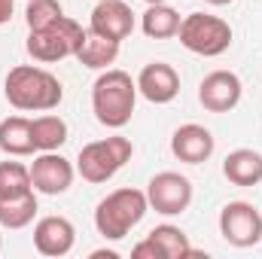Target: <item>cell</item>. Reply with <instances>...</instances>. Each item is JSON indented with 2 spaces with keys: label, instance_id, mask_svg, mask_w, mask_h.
Segmentation results:
<instances>
[{
  "label": "cell",
  "instance_id": "cell-25",
  "mask_svg": "<svg viewBox=\"0 0 262 259\" xmlns=\"http://www.w3.org/2000/svg\"><path fill=\"white\" fill-rule=\"evenodd\" d=\"M12 9H15V0H0V25L12 18Z\"/></svg>",
  "mask_w": 262,
  "mask_h": 259
},
{
  "label": "cell",
  "instance_id": "cell-20",
  "mask_svg": "<svg viewBox=\"0 0 262 259\" xmlns=\"http://www.w3.org/2000/svg\"><path fill=\"white\" fill-rule=\"evenodd\" d=\"M37 210V189L18 198H0V229H25L34 223Z\"/></svg>",
  "mask_w": 262,
  "mask_h": 259
},
{
  "label": "cell",
  "instance_id": "cell-24",
  "mask_svg": "<svg viewBox=\"0 0 262 259\" xmlns=\"http://www.w3.org/2000/svg\"><path fill=\"white\" fill-rule=\"evenodd\" d=\"M131 259H162V256H159L156 244H152L149 238H143L140 244H134V247H131Z\"/></svg>",
  "mask_w": 262,
  "mask_h": 259
},
{
  "label": "cell",
  "instance_id": "cell-14",
  "mask_svg": "<svg viewBox=\"0 0 262 259\" xmlns=\"http://www.w3.org/2000/svg\"><path fill=\"white\" fill-rule=\"evenodd\" d=\"M213 149H216L213 134L204 128V125H198V122H186V125H180V128L171 134V153L180 162H186V165L207 162L213 156Z\"/></svg>",
  "mask_w": 262,
  "mask_h": 259
},
{
  "label": "cell",
  "instance_id": "cell-11",
  "mask_svg": "<svg viewBox=\"0 0 262 259\" xmlns=\"http://www.w3.org/2000/svg\"><path fill=\"white\" fill-rule=\"evenodd\" d=\"M137 95H143L149 104H171L180 95V73L165 61H149L137 73Z\"/></svg>",
  "mask_w": 262,
  "mask_h": 259
},
{
  "label": "cell",
  "instance_id": "cell-6",
  "mask_svg": "<svg viewBox=\"0 0 262 259\" xmlns=\"http://www.w3.org/2000/svg\"><path fill=\"white\" fill-rule=\"evenodd\" d=\"M180 43L192 52V55H204V58H216L232 46V28L226 18L210 15V12H189L180 21L177 31Z\"/></svg>",
  "mask_w": 262,
  "mask_h": 259
},
{
  "label": "cell",
  "instance_id": "cell-4",
  "mask_svg": "<svg viewBox=\"0 0 262 259\" xmlns=\"http://www.w3.org/2000/svg\"><path fill=\"white\" fill-rule=\"evenodd\" d=\"M131 156H134L131 140L122 134H113V137L85 143L76 156V171L85 183H107L125 168V162H131Z\"/></svg>",
  "mask_w": 262,
  "mask_h": 259
},
{
  "label": "cell",
  "instance_id": "cell-2",
  "mask_svg": "<svg viewBox=\"0 0 262 259\" xmlns=\"http://www.w3.org/2000/svg\"><path fill=\"white\" fill-rule=\"evenodd\" d=\"M137 104V82L131 79L125 70L107 67L95 85H92V110L95 119L104 128H125L134 116Z\"/></svg>",
  "mask_w": 262,
  "mask_h": 259
},
{
  "label": "cell",
  "instance_id": "cell-21",
  "mask_svg": "<svg viewBox=\"0 0 262 259\" xmlns=\"http://www.w3.org/2000/svg\"><path fill=\"white\" fill-rule=\"evenodd\" d=\"M31 131H34L37 153H52V149H61L67 143V122L61 116H55V113L31 119Z\"/></svg>",
  "mask_w": 262,
  "mask_h": 259
},
{
  "label": "cell",
  "instance_id": "cell-18",
  "mask_svg": "<svg viewBox=\"0 0 262 259\" xmlns=\"http://www.w3.org/2000/svg\"><path fill=\"white\" fill-rule=\"evenodd\" d=\"M180 12L168 3H149V9L140 15V31L149 37V40H168V37H177L180 31Z\"/></svg>",
  "mask_w": 262,
  "mask_h": 259
},
{
  "label": "cell",
  "instance_id": "cell-16",
  "mask_svg": "<svg viewBox=\"0 0 262 259\" xmlns=\"http://www.w3.org/2000/svg\"><path fill=\"white\" fill-rule=\"evenodd\" d=\"M119 58V40L101 37L95 31H85L79 49H76V61L89 70H107L110 64H116Z\"/></svg>",
  "mask_w": 262,
  "mask_h": 259
},
{
  "label": "cell",
  "instance_id": "cell-23",
  "mask_svg": "<svg viewBox=\"0 0 262 259\" xmlns=\"http://www.w3.org/2000/svg\"><path fill=\"white\" fill-rule=\"evenodd\" d=\"M61 15H64V9L58 0H28V9H25V21L31 31H40Z\"/></svg>",
  "mask_w": 262,
  "mask_h": 259
},
{
  "label": "cell",
  "instance_id": "cell-29",
  "mask_svg": "<svg viewBox=\"0 0 262 259\" xmlns=\"http://www.w3.org/2000/svg\"><path fill=\"white\" fill-rule=\"evenodd\" d=\"M0 250H3V235H0Z\"/></svg>",
  "mask_w": 262,
  "mask_h": 259
},
{
  "label": "cell",
  "instance_id": "cell-5",
  "mask_svg": "<svg viewBox=\"0 0 262 259\" xmlns=\"http://www.w3.org/2000/svg\"><path fill=\"white\" fill-rule=\"evenodd\" d=\"M82 37H85L82 25L73 21L70 15H61V18H55L52 25H46V28H40V31H31L25 49H28V55H31L34 61L52 64V61H64L70 55L76 58V49H79Z\"/></svg>",
  "mask_w": 262,
  "mask_h": 259
},
{
  "label": "cell",
  "instance_id": "cell-1",
  "mask_svg": "<svg viewBox=\"0 0 262 259\" xmlns=\"http://www.w3.org/2000/svg\"><path fill=\"white\" fill-rule=\"evenodd\" d=\"M3 95L15 110L25 113H49L61 104L64 89L58 82L55 73H49L46 67L34 64H18L6 73L3 82Z\"/></svg>",
  "mask_w": 262,
  "mask_h": 259
},
{
  "label": "cell",
  "instance_id": "cell-9",
  "mask_svg": "<svg viewBox=\"0 0 262 259\" xmlns=\"http://www.w3.org/2000/svg\"><path fill=\"white\" fill-rule=\"evenodd\" d=\"M241 95H244L241 76L232 73V70H213L198 85V101L210 113H229V110H235L241 104Z\"/></svg>",
  "mask_w": 262,
  "mask_h": 259
},
{
  "label": "cell",
  "instance_id": "cell-26",
  "mask_svg": "<svg viewBox=\"0 0 262 259\" xmlns=\"http://www.w3.org/2000/svg\"><path fill=\"white\" fill-rule=\"evenodd\" d=\"M104 256H107V259H116L119 253H116V250H92V259H104Z\"/></svg>",
  "mask_w": 262,
  "mask_h": 259
},
{
  "label": "cell",
  "instance_id": "cell-12",
  "mask_svg": "<svg viewBox=\"0 0 262 259\" xmlns=\"http://www.w3.org/2000/svg\"><path fill=\"white\" fill-rule=\"evenodd\" d=\"M89 31L122 43L134 31V12H131V6L125 0H98V6L92 9Z\"/></svg>",
  "mask_w": 262,
  "mask_h": 259
},
{
  "label": "cell",
  "instance_id": "cell-19",
  "mask_svg": "<svg viewBox=\"0 0 262 259\" xmlns=\"http://www.w3.org/2000/svg\"><path fill=\"white\" fill-rule=\"evenodd\" d=\"M152 244H156V250H159V256L162 259H186V256H198V250L189 244V238H186V232L180 229V226H171V223H162V226H156L149 235H146Z\"/></svg>",
  "mask_w": 262,
  "mask_h": 259
},
{
  "label": "cell",
  "instance_id": "cell-3",
  "mask_svg": "<svg viewBox=\"0 0 262 259\" xmlns=\"http://www.w3.org/2000/svg\"><path fill=\"white\" fill-rule=\"evenodd\" d=\"M146 210H149L146 192H140L134 186L116 189V192H110L107 198L98 201V207H95V229L107 241H122L131 229L146 217Z\"/></svg>",
  "mask_w": 262,
  "mask_h": 259
},
{
  "label": "cell",
  "instance_id": "cell-22",
  "mask_svg": "<svg viewBox=\"0 0 262 259\" xmlns=\"http://www.w3.org/2000/svg\"><path fill=\"white\" fill-rule=\"evenodd\" d=\"M28 192H34L31 168L21 162H0V198H18Z\"/></svg>",
  "mask_w": 262,
  "mask_h": 259
},
{
  "label": "cell",
  "instance_id": "cell-27",
  "mask_svg": "<svg viewBox=\"0 0 262 259\" xmlns=\"http://www.w3.org/2000/svg\"><path fill=\"white\" fill-rule=\"evenodd\" d=\"M204 3H210V6H229L232 0H204Z\"/></svg>",
  "mask_w": 262,
  "mask_h": 259
},
{
  "label": "cell",
  "instance_id": "cell-17",
  "mask_svg": "<svg viewBox=\"0 0 262 259\" xmlns=\"http://www.w3.org/2000/svg\"><path fill=\"white\" fill-rule=\"evenodd\" d=\"M0 153L6 156H34V131H31V119L25 116H6L0 122Z\"/></svg>",
  "mask_w": 262,
  "mask_h": 259
},
{
  "label": "cell",
  "instance_id": "cell-28",
  "mask_svg": "<svg viewBox=\"0 0 262 259\" xmlns=\"http://www.w3.org/2000/svg\"><path fill=\"white\" fill-rule=\"evenodd\" d=\"M143 3H168V0H143Z\"/></svg>",
  "mask_w": 262,
  "mask_h": 259
},
{
  "label": "cell",
  "instance_id": "cell-15",
  "mask_svg": "<svg viewBox=\"0 0 262 259\" xmlns=\"http://www.w3.org/2000/svg\"><path fill=\"white\" fill-rule=\"evenodd\" d=\"M223 174L235 186H256L262 183V153L247 149V146L232 149L223 162Z\"/></svg>",
  "mask_w": 262,
  "mask_h": 259
},
{
  "label": "cell",
  "instance_id": "cell-8",
  "mask_svg": "<svg viewBox=\"0 0 262 259\" xmlns=\"http://www.w3.org/2000/svg\"><path fill=\"white\" fill-rule=\"evenodd\" d=\"M146 201L162 217H177L192 204V183L177 171H162L146 183Z\"/></svg>",
  "mask_w": 262,
  "mask_h": 259
},
{
  "label": "cell",
  "instance_id": "cell-13",
  "mask_svg": "<svg viewBox=\"0 0 262 259\" xmlns=\"http://www.w3.org/2000/svg\"><path fill=\"white\" fill-rule=\"evenodd\" d=\"M76 244V229L67 217H43L34 226V247L40 256H67Z\"/></svg>",
  "mask_w": 262,
  "mask_h": 259
},
{
  "label": "cell",
  "instance_id": "cell-10",
  "mask_svg": "<svg viewBox=\"0 0 262 259\" xmlns=\"http://www.w3.org/2000/svg\"><path fill=\"white\" fill-rule=\"evenodd\" d=\"M73 177H76V168L58 149L40 153L31 165V180H34V189L40 195H64L73 186Z\"/></svg>",
  "mask_w": 262,
  "mask_h": 259
},
{
  "label": "cell",
  "instance_id": "cell-7",
  "mask_svg": "<svg viewBox=\"0 0 262 259\" xmlns=\"http://www.w3.org/2000/svg\"><path fill=\"white\" fill-rule=\"evenodd\" d=\"M220 235L232 247H256L262 241V213L250 201H229L220 210Z\"/></svg>",
  "mask_w": 262,
  "mask_h": 259
}]
</instances>
